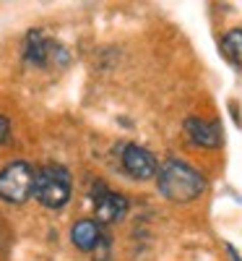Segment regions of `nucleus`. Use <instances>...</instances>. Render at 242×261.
<instances>
[{"label": "nucleus", "instance_id": "1", "mask_svg": "<svg viewBox=\"0 0 242 261\" xmlns=\"http://www.w3.org/2000/svg\"><path fill=\"white\" fill-rule=\"evenodd\" d=\"M206 191V178L198 172L195 167L180 162V160H169L159 170V193L169 201L188 204L195 201L198 196Z\"/></svg>", "mask_w": 242, "mask_h": 261}, {"label": "nucleus", "instance_id": "2", "mask_svg": "<svg viewBox=\"0 0 242 261\" xmlns=\"http://www.w3.org/2000/svg\"><path fill=\"white\" fill-rule=\"evenodd\" d=\"M71 172L63 165H47L39 172H34V196L39 204H45L47 209H60L68 204L71 199Z\"/></svg>", "mask_w": 242, "mask_h": 261}, {"label": "nucleus", "instance_id": "3", "mask_svg": "<svg viewBox=\"0 0 242 261\" xmlns=\"http://www.w3.org/2000/svg\"><path fill=\"white\" fill-rule=\"evenodd\" d=\"M34 191V167L29 162H11L0 170V199L24 204Z\"/></svg>", "mask_w": 242, "mask_h": 261}, {"label": "nucleus", "instance_id": "4", "mask_svg": "<svg viewBox=\"0 0 242 261\" xmlns=\"http://www.w3.org/2000/svg\"><path fill=\"white\" fill-rule=\"evenodd\" d=\"M24 60L29 65H52V63H68V55L42 32H29L24 42Z\"/></svg>", "mask_w": 242, "mask_h": 261}, {"label": "nucleus", "instance_id": "5", "mask_svg": "<svg viewBox=\"0 0 242 261\" xmlns=\"http://www.w3.org/2000/svg\"><path fill=\"white\" fill-rule=\"evenodd\" d=\"M92 199H94V214H97V222L102 225H112L120 222L125 212H128V199L115 191H109L104 183H97L92 188Z\"/></svg>", "mask_w": 242, "mask_h": 261}, {"label": "nucleus", "instance_id": "6", "mask_svg": "<svg viewBox=\"0 0 242 261\" xmlns=\"http://www.w3.org/2000/svg\"><path fill=\"white\" fill-rule=\"evenodd\" d=\"M123 167L138 180H151L159 172V165L154 160V154L148 149L138 146V144H128L123 151Z\"/></svg>", "mask_w": 242, "mask_h": 261}, {"label": "nucleus", "instance_id": "7", "mask_svg": "<svg viewBox=\"0 0 242 261\" xmlns=\"http://www.w3.org/2000/svg\"><path fill=\"white\" fill-rule=\"evenodd\" d=\"M185 134L193 144L198 146H208V149H216L222 146V128L219 123H211V120H201V118H188L185 120Z\"/></svg>", "mask_w": 242, "mask_h": 261}, {"label": "nucleus", "instance_id": "8", "mask_svg": "<svg viewBox=\"0 0 242 261\" xmlns=\"http://www.w3.org/2000/svg\"><path fill=\"white\" fill-rule=\"evenodd\" d=\"M102 238H104V235H102V230H99V225H97L94 220H81V222H76L73 230H71V241H73V246L81 248V251H94V248L99 246Z\"/></svg>", "mask_w": 242, "mask_h": 261}, {"label": "nucleus", "instance_id": "9", "mask_svg": "<svg viewBox=\"0 0 242 261\" xmlns=\"http://www.w3.org/2000/svg\"><path fill=\"white\" fill-rule=\"evenodd\" d=\"M222 55L234 68H242V29H234L222 39Z\"/></svg>", "mask_w": 242, "mask_h": 261}, {"label": "nucleus", "instance_id": "10", "mask_svg": "<svg viewBox=\"0 0 242 261\" xmlns=\"http://www.w3.org/2000/svg\"><path fill=\"white\" fill-rule=\"evenodd\" d=\"M8 134H11V120L0 115V144H3V141L8 139Z\"/></svg>", "mask_w": 242, "mask_h": 261}, {"label": "nucleus", "instance_id": "11", "mask_svg": "<svg viewBox=\"0 0 242 261\" xmlns=\"http://www.w3.org/2000/svg\"><path fill=\"white\" fill-rule=\"evenodd\" d=\"M227 251H229V256H232V261H242V258L237 256V251H234V246H227Z\"/></svg>", "mask_w": 242, "mask_h": 261}]
</instances>
